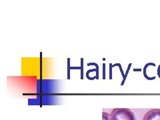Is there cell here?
I'll return each mask as SVG.
<instances>
[{
    "label": "cell",
    "instance_id": "3957f363",
    "mask_svg": "<svg viewBox=\"0 0 160 120\" xmlns=\"http://www.w3.org/2000/svg\"><path fill=\"white\" fill-rule=\"evenodd\" d=\"M109 114L106 112H103L102 113V118L103 120H109Z\"/></svg>",
    "mask_w": 160,
    "mask_h": 120
},
{
    "label": "cell",
    "instance_id": "6da1fadb",
    "mask_svg": "<svg viewBox=\"0 0 160 120\" xmlns=\"http://www.w3.org/2000/svg\"><path fill=\"white\" fill-rule=\"evenodd\" d=\"M109 120H136V117L128 108H115L109 114Z\"/></svg>",
    "mask_w": 160,
    "mask_h": 120
},
{
    "label": "cell",
    "instance_id": "7a4b0ae2",
    "mask_svg": "<svg viewBox=\"0 0 160 120\" xmlns=\"http://www.w3.org/2000/svg\"><path fill=\"white\" fill-rule=\"evenodd\" d=\"M142 120H160V109H152L148 111Z\"/></svg>",
    "mask_w": 160,
    "mask_h": 120
}]
</instances>
